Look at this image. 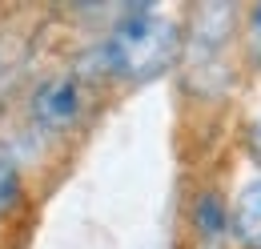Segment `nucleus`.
<instances>
[{
  "instance_id": "0eeeda50",
  "label": "nucleus",
  "mask_w": 261,
  "mask_h": 249,
  "mask_svg": "<svg viewBox=\"0 0 261 249\" xmlns=\"http://www.w3.org/2000/svg\"><path fill=\"white\" fill-rule=\"evenodd\" d=\"M245 141H249V153L257 157V165H261V113L249 117V124H245Z\"/></svg>"
},
{
  "instance_id": "f03ea898",
  "label": "nucleus",
  "mask_w": 261,
  "mask_h": 249,
  "mask_svg": "<svg viewBox=\"0 0 261 249\" xmlns=\"http://www.w3.org/2000/svg\"><path fill=\"white\" fill-rule=\"evenodd\" d=\"M93 109V85L76 72V68H57L44 72L24 96V121L36 137L44 141H61L72 137Z\"/></svg>"
},
{
  "instance_id": "7ed1b4c3",
  "label": "nucleus",
  "mask_w": 261,
  "mask_h": 249,
  "mask_svg": "<svg viewBox=\"0 0 261 249\" xmlns=\"http://www.w3.org/2000/svg\"><path fill=\"white\" fill-rule=\"evenodd\" d=\"M229 237L237 249H261V169L245 177L229 201Z\"/></svg>"
},
{
  "instance_id": "9d476101",
  "label": "nucleus",
  "mask_w": 261,
  "mask_h": 249,
  "mask_svg": "<svg viewBox=\"0 0 261 249\" xmlns=\"http://www.w3.org/2000/svg\"><path fill=\"white\" fill-rule=\"evenodd\" d=\"M0 221H4V217H0Z\"/></svg>"
},
{
  "instance_id": "423d86ee",
  "label": "nucleus",
  "mask_w": 261,
  "mask_h": 249,
  "mask_svg": "<svg viewBox=\"0 0 261 249\" xmlns=\"http://www.w3.org/2000/svg\"><path fill=\"white\" fill-rule=\"evenodd\" d=\"M245 44H249L253 64L261 68V4H257V8H249V16H245Z\"/></svg>"
},
{
  "instance_id": "20e7f679",
  "label": "nucleus",
  "mask_w": 261,
  "mask_h": 249,
  "mask_svg": "<svg viewBox=\"0 0 261 249\" xmlns=\"http://www.w3.org/2000/svg\"><path fill=\"white\" fill-rule=\"evenodd\" d=\"M189 225H193L201 245H221L229 237V201L221 189H201L189 205Z\"/></svg>"
},
{
  "instance_id": "1a4fd4ad",
  "label": "nucleus",
  "mask_w": 261,
  "mask_h": 249,
  "mask_svg": "<svg viewBox=\"0 0 261 249\" xmlns=\"http://www.w3.org/2000/svg\"><path fill=\"white\" fill-rule=\"evenodd\" d=\"M197 249H221V245H197Z\"/></svg>"
},
{
  "instance_id": "39448f33",
  "label": "nucleus",
  "mask_w": 261,
  "mask_h": 249,
  "mask_svg": "<svg viewBox=\"0 0 261 249\" xmlns=\"http://www.w3.org/2000/svg\"><path fill=\"white\" fill-rule=\"evenodd\" d=\"M24 197H29V185H24V169H20L16 153H12V149L0 141V217L16 213V209L24 205Z\"/></svg>"
},
{
  "instance_id": "6e6552de",
  "label": "nucleus",
  "mask_w": 261,
  "mask_h": 249,
  "mask_svg": "<svg viewBox=\"0 0 261 249\" xmlns=\"http://www.w3.org/2000/svg\"><path fill=\"white\" fill-rule=\"evenodd\" d=\"M0 77H4V40H0Z\"/></svg>"
},
{
  "instance_id": "f257e3e1",
  "label": "nucleus",
  "mask_w": 261,
  "mask_h": 249,
  "mask_svg": "<svg viewBox=\"0 0 261 249\" xmlns=\"http://www.w3.org/2000/svg\"><path fill=\"white\" fill-rule=\"evenodd\" d=\"M181 44H185V36L173 16H165L153 4H133L125 12H117V20L93 44V53H89L93 72L85 81H93V77L121 81V85L157 81L181 57Z\"/></svg>"
}]
</instances>
